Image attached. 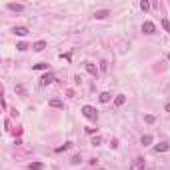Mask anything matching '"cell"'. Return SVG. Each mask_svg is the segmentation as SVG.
Returning <instances> with one entry per match:
<instances>
[{
    "instance_id": "18",
    "label": "cell",
    "mask_w": 170,
    "mask_h": 170,
    "mask_svg": "<svg viewBox=\"0 0 170 170\" xmlns=\"http://www.w3.org/2000/svg\"><path fill=\"white\" fill-rule=\"evenodd\" d=\"M162 28H164L166 32H170V22H168L166 18H162Z\"/></svg>"
},
{
    "instance_id": "5",
    "label": "cell",
    "mask_w": 170,
    "mask_h": 170,
    "mask_svg": "<svg viewBox=\"0 0 170 170\" xmlns=\"http://www.w3.org/2000/svg\"><path fill=\"white\" fill-rule=\"evenodd\" d=\"M12 32H14L16 36H26L30 30H28V26H14V28H12Z\"/></svg>"
},
{
    "instance_id": "3",
    "label": "cell",
    "mask_w": 170,
    "mask_h": 170,
    "mask_svg": "<svg viewBox=\"0 0 170 170\" xmlns=\"http://www.w3.org/2000/svg\"><path fill=\"white\" fill-rule=\"evenodd\" d=\"M130 170H144V158L142 156H138L134 162L130 164Z\"/></svg>"
},
{
    "instance_id": "25",
    "label": "cell",
    "mask_w": 170,
    "mask_h": 170,
    "mask_svg": "<svg viewBox=\"0 0 170 170\" xmlns=\"http://www.w3.org/2000/svg\"><path fill=\"white\" fill-rule=\"evenodd\" d=\"M166 112H170V102H168V104H166Z\"/></svg>"
},
{
    "instance_id": "23",
    "label": "cell",
    "mask_w": 170,
    "mask_h": 170,
    "mask_svg": "<svg viewBox=\"0 0 170 170\" xmlns=\"http://www.w3.org/2000/svg\"><path fill=\"white\" fill-rule=\"evenodd\" d=\"M84 130H86L88 134H94V132H96V128H92V126H86V128H84Z\"/></svg>"
},
{
    "instance_id": "11",
    "label": "cell",
    "mask_w": 170,
    "mask_h": 170,
    "mask_svg": "<svg viewBox=\"0 0 170 170\" xmlns=\"http://www.w3.org/2000/svg\"><path fill=\"white\" fill-rule=\"evenodd\" d=\"M124 102H126V96H124V94H118V96L114 98V106H122Z\"/></svg>"
},
{
    "instance_id": "16",
    "label": "cell",
    "mask_w": 170,
    "mask_h": 170,
    "mask_svg": "<svg viewBox=\"0 0 170 170\" xmlns=\"http://www.w3.org/2000/svg\"><path fill=\"white\" fill-rule=\"evenodd\" d=\"M34 70H46V68H48V64H44V62H40V64H34Z\"/></svg>"
},
{
    "instance_id": "26",
    "label": "cell",
    "mask_w": 170,
    "mask_h": 170,
    "mask_svg": "<svg viewBox=\"0 0 170 170\" xmlns=\"http://www.w3.org/2000/svg\"><path fill=\"white\" fill-rule=\"evenodd\" d=\"M168 60H170V54H168Z\"/></svg>"
},
{
    "instance_id": "12",
    "label": "cell",
    "mask_w": 170,
    "mask_h": 170,
    "mask_svg": "<svg viewBox=\"0 0 170 170\" xmlns=\"http://www.w3.org/2000/svg\"><path fill=\"white\" fill-rule=\"evenodd\" d=\"M8 8L14 10V12H22V10H24V6H22V4H14V2H8Z\"/></svg>"
},
{
    "instance_id": "19",
    "label": "cell",
    "mask_w": 170,
    "mask_h": 170,
    "mask_svg": "<svg viewBox=\"0 0 170 170\" xmlns=\"http://www.w3.org/2000/svg\"><path fill=\"white\" fill-rule=\"evenodd\" d=\"M102 144V138H100V136H94V138H92V146H100Z\"/></svg>"
},
{
    "instance_id": "13",
    "label": "cell",
    "mask_w": 170,
    "mask_h": 170,
    "mask_svg": "<svg viewBox=\"0 0 170 170\" xmlns=\"http://www.w3.org/2000/svg\"><path fill=\"white\" fill-rule=\"evenodd\" d=\"M28 168H30V170H42V168H44V164H42V162H30Z\"/></svg>"
},
{
    "instance_id": "2",
    "label": "cell",
    "mask_w": 170,
    "mask_h": 170,
    "mask_svg": "<svg viewBox=\"0 0 170 170\" xmlns=\"http://www.w3.org/2000/svg\"><path fill=\"white\" fill-rule=\"evenodd\" d=\"M142 32H144V34H154V32H156V26H154V22L146 20L144 24H142Z\"/></svg>"
},
{
    "instance_id": "21",
    "label": "cell",
    "mask_w": 170,
    "mask_h": 170,
    "mask_svg": "<svg viewBox=\"0 0 170 170\" xmlns=\"http://www.w3.org/2000/svg\"><path fill=\"white\" fill-rule=\"evenodd\" d=\"M140 8H142V10H148V8H150V2H146V0H142V2H140Z\"/></svg>"
},
{
    "instance_id": "4",
    "label": "cell",
    "mask_w": 170,
    "mask_h": 170,
    "mask_svg": "<svg viewBox=\"0 0 170 170\" xmlns=\"http://www.w3.org/2000/svg\"><path fill=\"white\" fill-rule=\"evenodd\" d=\"M56 78H54V74H44L42 78H40V86H48V84H52Z\"/></svg>"
},
{
    "instance_id": "17",
    "label": "cell",
    "mask_w": 170,
    "mask_h": 170,
    "mask_svg": "<svg viewBox=\"0 0 170 170\" xmlns=\"http://www.w3.org/2000/svg\"><path fill=\"white\" fill-rule=\"evenodd\" d=\"M144 122H148V124H154V122H156V118L152 116V114H146V116H144Z\"/></svg>"
},
{
    "instance_id": "14",
    "label": "cell",
    "mask_w": 170,
    "mask_h": 170,
    "mask_svg": "<svg viewBox=\"0 0 170 170\" xmlns=\"http://www.w3.org/2000/svg\"><path fill=\"white\" fill-rule=\"evenodd\" d=\"M110 98H112L110 92H102L100 94V102H110Z\"/></svg>"
},
{
    "instance_id": "15",
    "label": "cell",
    "mask_w": 170,
    "mask_h": 170,
    "mask_svg": "<svg viewBox=\"0 0 170 170\" xmlns=\"http://www.w3.org/2000/svg\"><path fill=\"white\" fill-rule=\"evenodd\" d=\"M142 144H144V146L152 144V136L150 134H144V136H142Z\"/></svg>"
},
{
    "instance_id": "22",
    "label": "cell",
    "mask_w": 170,
    "mask_h": 170,
    "mask_svg": "<svg viewBox=\"0 0 170 170\" xmlns=\"http://www.w3.org/2000/svg\"><path fill=\"white\" fill-rule=\"evenodd\" d=\"M16 48H18V50H26V48H28V44H26V42H20V44H16Z\"/></svg>"
},
{
    "instance_id": "9",
    "label": "cell",
    "mask_w": 170,
    "mask_h": 170,
    "mask_svg": "<svg viewBox=\"0 0 170 170\" xmlns=\"http://www.w3.org/2000/svg\"><path fill=\"white\" fill-rule=\"evenodd\" d=\"M48 106H50V108H60V110H64V102H60V100H50Z\"/></svg>"
},
{
    "instance_id": "7",
    "label": "cell",
    "mask_w": 170,
    "mask_h": 170,
    "mask_svg": "<svg viewBox=\"0 0 170 170\" xmlns=\"http://www.w3.org/2000/svg\"><path fill=\"white\" fill-rule=\"evenodd\" d=\"M108 14H110V10H96V12H94V18L102 20V18H106Z\"/></svg>"
},
{
    "instance_id": "20",
    "label": "cell",
    "mask_w": 170,
    "mask_h": 170,
    "mask_svg": "<svg viewBox=\"0 0 170 170\" xmlns=\"http://www.w3.org/2000/svg\"><path fill=\"white\" fill-rule=\"evenodd\" d=\"M68 148H70V142H66L64 146H58V148H56V152H64V150H68Z\"/></svg>"
},
{
    "instance_id": "24",
    "label": "cell",
    "mask_w": 170,
    "mask_h": 170,
    "mask_svg": "<svg viewBox=\"0 0 170 170\" xmlns=\"http://www.w3.org/2000/svg\"><path fill=\"white\" fill-rule=\"evenodd\" d=\"M72 164H80V156H74V158H72Z\"/></svg>"
},
{
    "instance_id": "6",
    "label": "cell",
    "mask_w": 170,
    "mask_h": 170,
    "mask_svg": "<svg viewBox=\"0 0 170 170\" xmlns=\"http://www.w3.org/2000/svg\"><path fill=\"white\" fill-rule=\"evenodd\" d=\"M44 48H46V40H38V42L32 44V50H34V52H42Z\"/></svg>"
},
{
    "instance_id": "8",
    "label": "cell",
    "mask_w": 170,
    "mask_h": 170,
    "mask_svg": "<svg viewBox=\"0 0 170 170\" xmlns=\"http://www.w3.org/2000/svg\"><path fill=\"white\" fill-rule=\"evenodd\" d=\"M84 66H86V70H88V74H92V76H96L98 74V70H96V66H94L92 62H84Z\"/></svg>"
},
{
    "instance_id": "1",
    "label": "cell",
    "mask_w": 170,
    "mask_h": 170,
    "mask_svg": "<svg viewBox=\"0 0 170 170\" xmlns=\"http://www.w3.org/2000/svg\"><path fill=\"white\" fill-rule=\"evenodd\" d=\"M82 114H84V118H88V120H96L98 118V112H96V108L94 106H82Z\"/></svg>"
},
{
    "instance_id": "10",
    "label": "cell",
    "mask_w": 170,
    "mask_h": 170,
    "mask_svg": "<svg viewBox=\"0 0 170 170\" xmlns=\"http://www.w3.org/2000/svg\"><path fill=\"white\" fill-rule=\"evenodd\" d=\"M168 148H170V146L166 144V142H160V144H156V146H154V152H166Z\"/></svg>"
}]
</instances>
